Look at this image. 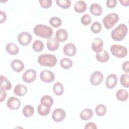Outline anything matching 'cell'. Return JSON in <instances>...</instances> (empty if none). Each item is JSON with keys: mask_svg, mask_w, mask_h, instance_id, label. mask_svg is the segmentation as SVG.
<instances>
[{"mask_svg": "<svg viewBox=\"0 0 129 129\" xmlns=\"http://www.w3.org/2000/svg\"><path fill=\"white\" fill-rule=\"evenodd\" d=\"M117 83V76L114 74H111L107 76L106 81L105 85L106 87L110 89L114 88Z\"/></svg>", "mask_w": 129, "mask_h": 129, "instance_id": "7c38bea8", "label": "cell"}, {"mask_svg": "<svg viewBox=\"0 0 129 129\" xmlns=\"http://www.w3.org/2000/svg\"><path fill=\"white\" fill-rule=\"evenodd\" d=\"M53 99L49 95H44L40 99V103L50 107H51L53 104Z\"/></svg>", "mask_w": 129, "mask_h": 129, "instance_id": "4dcf8cb0", "label": "cell"}, {"mask_svg": "<svg viewBox=\"0 0 129 129\" xmlns=\"http://www.w3.org/2000/svg\"><path fill=\"white\" fill-rule=\"evenodd\" d=\"M109 55L106 50L102 49L96 54L97 60L100 62H106L109 59Z\"/></svg>", "mask_w": 129, "mask_h": 129, "instance_id": "9a60e30c", "label": "cell"}, {"mask_svg": "<svg viewBox=\"0 0 129 129\" xmlns=\"http://www.w3.org/2000/svg\"><path fill=\"white\" fill-rule=\"evenodd\" d=\"M128 66H129L128 61H126L124 62L122 64V69L126 73H128L129 72Z\"/></svg>", "mask_w": 129, "mask_h": 129, "instance_id": "7bdbcfd3", "label": "cell"}, {"mask_svg": "<svg viewBox=\"0 0 129 129\" xmlns=\"http://www.w3.org/2000/svg\"><path fill=\"white\" fill-rule=\"evenodd\" d=\"M11 66L12 69L17 73L22 72L25 67L23 62L19 59L13 60L11 62Z\"/></svg>", "mask_w": 129, "mask_h": 129, "instance_id": "e0dca14e", "label": "cell"}, {"mask_svg": "<svg viewBox=\"0 0 129 129\" xmlns=\"http://www.w3.org/2000/svg\"><path fill=\"white\" fill-rule=\"evenodd\" d=\"M27 92V87L22 84H18L14 89V93L18 96H23Z\"/></svg>", "mask_w": 129, "mask_h": 129, "instance_id": "603a6c76", "label": "cell"}, {"mask_svg": "<svg viewBox=\"0 0 129 129\" xmlns=\"http://www.w3.org/2000/svg\"><path fill=\"white\" fill-rule=\"evenodd\" d=\"M63 53L68 56H74L77 52V48L74 44L72 43H68L63 47Z\"/></svg>", "mask_w": 129, "mask_h": 129, "instance_id": "4fadbf2b", "label": "cell"}, {"mask_svg": "<svg viewBox=\"0 0 129 129\" xmlns=\"http://www.w3.org/2000/svg\"><path fill=\"white\" fill-rule=\"evenodd\" d=\"M119 20L118 15L115 13L107 14L102 20L103 24L106 29H110Z\"/></svg>", "mask_w": 129, "mask_h": 129, "instance_id": "277c9868", "label": "cell"}, {"mask_svg": "<svg viewBox=\"0 0 129 129\" xmlns=\"http://www.w3.org/2000/svg\"><path fill=\"white\" fill-rule=\"evenodd\" d=\"M106 4L108 8L112 9L116 6L117 4V1L116 0H107L106 2Z\"/></svg>", "mask_w": 129, "mask_h": 129, "instance_id": "f35d334b", "label": "cell"}, {"mask_svg": "<svg viewBox=\"0 0 129 129\" xmlns=\"http://www.w3.org/2000/svg\"><path fill=\"white\" fill-rule=\"evenodd\" d=\"M40 80L45 83H49L52 82L55 79L54 73L49 70H43L39 74Z\"/></svg>", "mask_w": 129, "mask_h": 129, "instance_id": "52a82bcc", "label": "cell"}, {"mask_svg": "<svg viewBox=\"0 0 129 129\" xmlns=\"http://www.w3.org/2000/svg\"><path fill=\"white\" fill-rule=\"evenodd\" d=\"M53 91L57 96L62 95L64 92V87L62 83L59 82H56L53 86Z\"/></svg>", "mask_w": 129, "mask_h": 129, "instance_id": "4316f807", "label": "cell"}, {"mask_svg": "<svg viewBox=\"0 0 129 129\" xmlns=\"http://www.w3.org/2000/svg\"><path fill=\"white\" fill-rule=\"evenodd\" d=\"M39 64L42 66L53 67L57 62L56 57L52 54H43L39 55L37 59Z\"/></svg>", "mask_w": 129, "mask_h": 129, "instance_id": "3957f363", "label": "cell"}, {"mask_svg": "<svg viewBox=\"0 0 129 129\" xmlns=\"http://www.w3.org/2000/svg\"><path fill=\"white\" fill-rule=\"evenodd\" d=\"M103 41L100 38H95L92 43V49L96 53L103 49Z\"/></svg>", "mask_w": 129, "mask_h": 129, "instance_id": "2e32d148", "label": "cell"}, {"mask_svg": "<svg viewBox=\"0 0 129 129\" xmlns=\"http://www.w3.org/2000/svg\"><path fill=\"white\" fill-rule=\"evenodd\" d=\"M50 107L49 106L40 103L37 107V112L41 116H46L48 115L50 111Z\"/></svg>", "mask_w": 129, "mask_h": 129, "instance_id": "d4e9b609", "label": "cell"}, {"mask_svg": "<svg viewBox=\"0 0 129 129\" xmlns=\"http://www.w3.org/2000/svg\"><path fill=\"white\" fill-rule=\"evenodd\" d=\"M74 8L77 13H82L86 10L87 4L84 1H77L75 3Z\"/></svg>", "mask_w": 129, "mask_h": 129, "instance_id": "ffe728a7", "label": "cell"}, {"mask_svg": "<svg viewBox=\"0 0 129 129\" xmlns=\"http://www.w3.org/2000/svg\"><path fill=\"white\" fill-rule=\"evenodd\" d=\"M110 49L113 56L119 58L125 57L127 54V49L123 45L113 44L111 46Z\"/></svg>", "mask_w": 129, "mask_h": 129, "instance_id": "5b68a950", "label": "cell"}, {"mask_svg": "<svg viewBox=\"0 0 129 129\" xmlns=\"http://www.w3.org/2000/svg\"><path fill=\"white\" fill-rule=\"evenodd\" d=\"M128 29L126 25L122 23L111 31V37L115 41H120L125 38Z\"/></svg>", "mask_w": 129, "mask_h": 129, "instance_id": "7a4b0ae2", "label": "cell"}, {"mask_svg": "<svg viewBox=\"0 0 129 129\" xmlns=\"http://www.w3.org/2000/svg\"><path fill=\"white\" fill-rule=\"evenodd\" d=\"M46 46L48 50L50 51H55L58 49L59 46V42L54 37L48 38L46 42Z\"/></svg>", "mask_w": 129, "mask_h": 129, "instance_id": "5bb4252c", "label": "cell"}, {"mask_svg": "<svg viewBox=\"0 0 129 129\" xmlns=\"http://www.w3.org/2000/svg\"><path fill=\"white\" fill-rule=\"evenodd\" d=\"M81 23L85 26H87L90 24L92 22L91 17L89 14L84 15L81 19Z\"/></svg>", "mask_w": 129, "mask_h": 129, "instance_id": "8d00e7d4", "label": "cell"}, {"mask_svg": "<svg viewBox=\"0 0 129 129\" xmlns=\"http://www.w3.org/2000/svg\"><path fill=\"white\" fill-rule=\"evenodd\" d=\"M93 116V112L90 108L83 109L80 113V117L83 120H89Z\"/></svg>", "mask_w": 129, "mask_h": 129, "instance_id": "ac0fdd59", "label": "cell"}, {"mask_svg": "<svg viewBox=\"0 0 129 129\" xmlns=\"http://www.w3.org/2000/svg\"><path fill=\"white\" fill-rule=\"evenodd\" d=\"M128 77L129 76L127 73H124L122 74L120 78V83L125 88H128L129 87Z\"/></svg>", "mask_w": 129, "mask_h": 129, "instance_id": "836d02e7", "label": "cell"}, {"mask_svg": "<svg viewBox=\"0 0 129 129\" xmlns=\"http://www.w3.org/2000/svg\"><path fill=\"white\" fill-rule=\"evenodd\" d=\"M52 1L51 0H43L39 1L40 5L44 9L49 8L52 5Z\"/></svg>", "mask_w": 129, "mask_h": 129, "instance_id": "74e56055", "label": "cell"}, {"mask_svg": "<svg viewBox=\"0 0 129 129\" xmlns=\"http://www.w3.org/2000/svg\"><path fill=\"white\" fill-rule=\"evenodd\" d=\"M84 128L85 129H96L97 128V126L94 122H90L87 123L85 126Z\"/></svg>", "mask_w": 129, "mask_h": 129, "instance_id": "ab89813d", "label": "cell"}, {"mask_svg": "<svg viewBox=\"0 0 129 129\" xmlns=\"http://www.w3.org/2000/svg\"><path fill=\"white\" fill-rule=\"evenodd\" d=\"M32 47L35 51L40 52L44 48V44L42 41L37 39L33 42Z\"/></svg>", "mask_w": 129, "mask_h": 129, "instance_id": "f546056e", "label": "cell"}, {"mask_svg": "<svg viewBox=\"0 0 129 129\" xmlns=\"http://www.w3.org/2000/svg\"><path fill=\"white\" fill-rule=\"evenodd\" d=\"M36 78V72L33 69H28L25 71L22 75L23 80L26 83L33 82Z\"/></svg>", "mask_w": 129, "mask_h": 129, "instance_id": "ba28073f", "label": "cell"}, {"mask_svg": "<svg viewBox=\"0 0 129 129\" xmlns=\"http://www.w3.org/2000/svg\"><path fill=\"white\" fill-rule=\"evenodd\" d=\"M23 114L26 117H31L34 113L33 107L30 105H26L23 108Z\"/></svg>", "mask_w": 129, "mask_h": 129, "instance_id": "83f0119b", "label": "cell"}, {"mask_svg": "<svg viewBox=\"0 0 129 129\" xmlns=\"http://www.w3.org/2000/svg\"><path fill=\"white\" fill-rule=\"evenodd\" d=\"M0 92H1V94H0V102H2L6 98V96H7V94L6 92H5V90H0Z\"/></svg>", "mask_w": 129, "mask_h": 129, "instance_id": "b9f144b4", "label": "cell"}, {"mask_svg": "<svg viewBox=\"0 0 129 129\" xmlns=\"http://www.w3.org/2000/svg\"><path fill=\"white\" fill-rule=\"evenodd\" d=\"M6 50L9 54L12 55L17 54L19 51L18 46L12 42L9 43L6 45Z\"/></svg>", "mask_w": 129, "mask_h": 129, "instance_id": "7402d4cb", "label": "cell"}, {"mask_svg": "<svg viewBox=\"0 0 129 129\" xmlns=\"http://www.w3.org/2000/svg\"><path fill=\"white\" fill-rule=\"evenodd\" d=\"M0 23L2 24L3 23H4V22H5L6 18H7V16L6 13L3 12V11H0Z\"/></svg>", "mask_w": 129, "mask_h": 129, "instance_id": "60d3db41", "label": "cell"}, {"mask_svg": "<svg viewBox=\"0 0 129 129\" xmlns=\"http://www.w3.org/2000/svg\"><path fill=\"white\" fill-rule=\"evenodd\" d=\"M53 32L50 27L43 24L37 25L33 28V32L36 35L45 39L50 38L53 34Z\"/></svg>", "mask_w": 129, "mask_h": 129, "instance_id": "6da1fadb", "label": "cell"}, {"mask_svg": "<svg viewBox=\"0 0 129 129\" xmlns=\"http://www.w3.org/2000/svg\"><path fill=\"white\" fill-rule=\"evenodd\" d=\"M107 111V108L106 106L102 104L97 105L95 107V112L99 116H102L104 115Z\"/></svg>", "mask_w": 129, "mask_h": 129, "instance_id": "f1b7e54d", "label": "cell"}, {"mask_svg": "<svg viewBox=\"0 0 129 129\" xmlns=\"http://www.w3.org/2000/svg\"><path fill=\"white\" fill-rule=\"evenodd\" d=\"M49 24L54 28H58L61 25L62 22L59 18L52 17L49 20Z\"/></svg>", "mask_w": 129, "mask_h": 129, "instance_id": "d6a6232c", "label": "cell"}, {"mask_svg": "<svg viewBox=\"0 0 129 129\" xmlns=\"http://www.w3.org/2000/svg\"><path fill=\"white\" fill-rule=\"evenodd\" d=\"M68 37L67 31L63 29H59L57 30L55 33V38L60 42L65 41Z\"/></svg>", "mask_w": 129, "mask_h": 129, "instance_id": "d6986e66", "label": "cell"}, {"mask_svg": "<svg viewBox=\"0 0 129 129\" xmlns=\"http://www.w3.org/2000/svg\"><path fill=\"white\" fill-rule=\"evenodd\" d=\"M1 86L0 90L7 91L11 88L12 85L9 80L5 76L1 75Z\"/></svg>", "mask_w": 129, "mask_h": 129, "instance_id": "cb8c5ba5", "label": "cell"}, {"mask_svg": "<svg viewBox=\"0 0 129 129\" xmlns=\"http://www.w3.org/2000/svg\"><path fill=\"white\" fill-rule=\"evenodd\" d=\"M66 116V112L64 110L61 108H56L55 109L52 113V119L56 122H59L63 121Z\"/></svg>", "mask_w": 129, "mask_h": 129, "instance_id": "9c48e42d", "label": "cell"}, {"mask_svg": "<svg viewBox=\"0 0 129 129\" xmlns=\"http://www.w3.org/2000/svg\"><path fill=\"white\" fill-rule=\"evenodd\" d=\"M60 66L64 69H69L73 66L72 60L69 58H63L60 61Z\"/></svg>", "mask_w": 129, "mask_h": 129, "instance_id": "1f68e13d", "label": "cell"}, {"mask_svg": "<svg viewBox=\"0 0 129 129\" xmlns=\"http://www.w3.org/2000/svg\"><path fill=\"white\" fill-rule=\"evenodd\" d=\"M90 11L92 15L95 16H99L102 14L103 10L99 4L98 3H93L90 7Z\"/></svg>", "mask_w": 129, "mask_h": 129, "instance_id": "44dd1931", "label": "cell"}, {"mask_svg": "<svg viewBox=\"0 0 129 129\" xmlns=\"http://www.w3.org/2000/svg\"><path fill=\"white\" fill-rule=\"evenodd\" d=\"M55 2L58 6L64 9L69 8L71 5V2L70 0H58Z\"/></svg>", "mask_w": 129, "mask_h": 129, "instance_id": "e575fe53", "label": "cell"}, {"mask_svg": "<svg viewBox=\"0 0 129 129\" xmlns=\"http://www.w3.org/2000/svg\"><path fill=\"white\" fill-rule=\"evenodd\" d=\"M90 28L93 33H98L101 31L102 26L99 22H95L91 25Z\"/></svg>", "mask_w": 129, "mask_h": 129, "instance_id": "d590c367", "label": "cell"}, {"mask_svg": "<svg viewBox=\"0 0 129 129\" xmlns=\"http://www.w3.org/2000/svg\"><path fill=\"white\" fill-rule=\"evenodd\" d=\"M20 105L21 101L15 97H10L7 101V106L11 110H17Z\"/></svg>", "mask_w": 129, "mask_h": 129, "instance_id": "8fae6325", "label": "cell"}, {"mask_svg": "<svg viewBox=\"0 0 129 129\" xmlns=\"http://www.w3.org/2000/svg\"><path fill=\"white\" fill-rule=\"evenodd\" d=\"M119 2L124 6H128L129 5L128 0H119Z\"/></svg>", "mask_w": 129, "mask_h": 129, "instance_id": "ee69618b", "label": "cell"}, {"mask_svg": "<svg viewBox=\"0 0 129 129\" xmlns=\"http://www.w3.org/2000/svg\"><path fill=\"white\" fill-rule=\"evenodd\" d=\"M32 39V35L27 32H23L20 33L18 36V42L22 46L28 45Z\"/></svg>", "mask_w": 129, "mask_h": 129, "instance_id": "8992f818", "label": "cell"}, {"mask_svg": "<svg viewBox=\"0 0 129 129\" xmlns=\"http://www.w3.org/2000/svg\"><path fill=\"white\" fill-rule=\"evenodd\" d=\"M103 79V74L98 71H94L90 76V82L94 86H98L101 84Z\"/></svg>", "mask_w": 129, "mask_h": 129, "instance_id": "30bf717a", "label": "cell"}, {"mask_svg": "<svg viewBox=\"0 0 129 129\" xmlns=\"http://www.w3.org/2000/svg\"><path fill=\"white\" fill-rule=\"evenodd\" d=\"M116 97L120 101H124L128 99V92L123 89H119L116 93Z\"/></svg>", "mask_w": 129, "mask_h": 129, "instance_id": "484cf974", "label": "cell"}]
</instances>
